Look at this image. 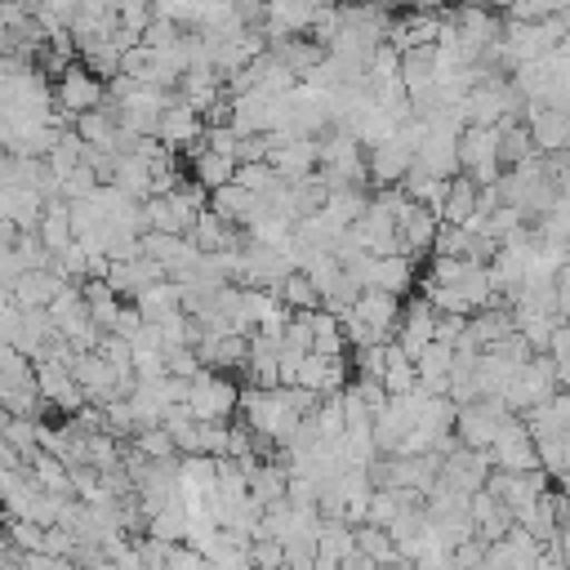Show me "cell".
Returning a JSON list of instances; mask_svg holds the SVG:
<instances>
[{
	"mask_svg": "<svg viewBox=\"0 0 570 570\" xmlns=\"http://www.w3.org/2000/svg\"><path fill=\"white\" fill-rule=\"evenodd\" d=\"M240 414H245V423H249L258 436L276 441L281 450L298 436V428H303V419H307V414H298V410L289 405L285 387H240Z\"/></svg>",
	"mask_w": 570,
	"mask_h": 570,
	"instance_id": "obj_1",
	"label": "cell"
},
{
	"mask_svg": "<svg viewBox=\"0 0 570 570\" xmlns=\"http://www.w3.org/2000/svg\"><path fill=\"white\" fill-rule=\"evenodd\" d=\"M321 183L330 187V191H338V187H365L370 183V147L352 134V129H330L325 138H321Z\"/></svg>",
	"mask_w": 570,
	"mask_h": 570,
	"instance_id": "obj_2",
	"label": "cell"
},
{
	"mask_svg": "<svg viewBox=\"0 0 570 570\" xmlns=\"http://www.w3.org/2000/svg\"><path fill=\"white\" fill-rule=\"evenodd\" d=\"M557 392H561L557 361H552L548 352H539L534 361H525V365L517 370V379H512L508 392H503V405H508L512 414H530V410H539L543 401H552Z\"/></svg>",
	"mask_w": 570,
	"mask_h": 570,
	"instance_id": "obj_3",
	"label": "cell"
},
{
	"mask_svg": "<svg viewBox=\"0 0 570 570\" xmlns=\"http://www.w3.org/2000/svg\"><path fill=\"white\" fill-rule=\"evenodd\" d=\"M187 410L205 423H232L236 410H240V387L218 374V370H200L191 379V392H187Z\"/></svg>",
	"mask_w": 570,
	"mask_h": 570,
	"instance_id": "obj_4",
	"label": "cell"
},
{
	"mask_svg": "<svg viewBox=\"0 0 570 570\" xmlns=\"http://www.w3.org/2000/svg\"><path fill=\"white\" fill-rule=\"evenodd\" d=\"M459 160H463V174L481 187L499 183L503 174V156H499V125H468L459 134Z\"/></svg>",
	"mask_w": 570,
	"mask_h": 570,
	"instance_id": "obj_5",
	"label": "cell"
},
{
	"mask_svg": "<svg viewBox=\"0 0 570 570\" xmlns=\"http://www.w3.org/2000/svg\"><path fill=\"white\" fill-rule=\"evenodd\" d=\"M512 419V410L499 401V396H485V401H472V405H459V423H454V436L459 445L468 450H490L503 432V423Z\"/></svg>",
	"mask_w": 570,
	"mask_h": 570,
	"instance_id": "obj_6",
	"label": "cell"
},
{
	"mask_svg": "<svg viewBox=\"0 0 570 570\" xmlns=\"http://www.w3.org/2000/svg\"><path fill=\"white\" fill-rule=\"evenodd\" d=\"M53 102L58 111H67L71 120L85 116V111H98L107 102V80H98L85 62H71L58 80H53Z\"/></svg>",
	"mask_w": 570,
	"mask_h": 570,
	"instance_id": "obj_7",
	"label": "cell"
},
{
	"mask_svg": "<svg viewBox=\"0 0 570 570\" xmlns=\"http://www.w3.org/2000/svg\"><path fill=\"white\" fill-rule=\"evenodd\" d=\"M490 459L499 472H539V445L525 428V414H512L499 432V441L490 445Z\"/></svg>",
	"mask_w": 570,
	"mask_h": 570,
	"instance_id": "obj_8",
	"label": "cell"
},
{
	"mask_svg": "<svg viewBox=\"0 0 570 570\" xmlns=\"http://www.w3.org/2000/svg\"><path fill=\"white\" fill-rule=\"evenodd\" d=\"M494 476V459L490 450H468V445H454L441 463V485L459 490V494H481Z\"/></svg>",
	"mask_w": 570,
	"mask_h": 570,
	"instance_id": "obj_9",
	"label": "cell"
},
{
	"mask_svg": "<svg viewBox=\"0 0 570 570\" xmlns=\"http://www.w3.org/2000/svg\"><path fill=\"white\" fill-rule=\"evenodd\" d=\"M414 165H419V156H414V147L401 138V129H396L392 138H383V142L370 147V187H374V191L401 187Z\"/></svg>",
	"mask_w": 570,
	"mask_h": 570,
	"instance_id": "obj_10",
	"label": "cell"
},
{
	"mask_svg": "<svg viewBox=\"0 0 570 570\" xmlns=\"http://www.w3.org/2000/svg\"><path fill=\"white\" fill-rule=\"evenodd\" d=\"M36 387H40L45 401H49L53 410H62V414H80V410L89 405L67 361H36Z\"/></svg>",
	"mask_w": 570,
	"mask_h": 570,
	"instance_id": "obj_11",
	"label": "cell"
},
{
	"mask_svg": "<svg viewBox=\"0 0 570 570\" xmlns=\"http://www.w3.org/2000/svg\"><path fill=\"white\" fill-rule=\"evenodd\" d=\"M276 147H272V165L281 178L298 183V178H312L321 169V138H289V134H272Z\"/></svg>",
	"mask_w": 570,
	"mask_h": 570,
	"instance_id": "obj_12",
	"label": "cell"
},
{
	"mask_svg": "<svg viewBox=\"0 0 570 570\" xmlns=\"http://www.w3.org/2000/svg\"><path fill=\"white\" fill-rule=\"evenodd\" d=\"M396 227H401V249L410 254V258H432V249H436V236H441V214L436 209H428V205H405L401 214H396Z\"/></svg>",
	"mask_w": 570,
	"mask_h": 570,
	"instance_id": "obj_13",
	"label": "cell"
},
{
	"mask_svg": "<svg viewBox=\"0 0 570 570\" xmlns=\"http://www.w3.org/2000/svg\"><path fill=\"white\" fill-rule=\"evenodd\" d=\"M539 561H543V543L517 525L512 534H503L499 543L485 548V566L481 570H539Z\"/></svg>",
	"mask_w": 570,
	"mask_h": 570,
	"instance_id": "obj_14",
	"label": "cell"
},
{
	"mask_svg": "<svg viewBox=\"0 0 570 570\" xmlns=\"http://www.w3.org/2000/svg\"><path fill=\"white\" fill-rule=\"evenodd\" d=\"M419 165L436 178H454L463 174V160H459V129L450 125H428L423 142H419Z\"/></svg>",
	"mask_w": 570,
	"mask_h": 570,
	"instance_id": "obj_15",
	"label": "cell"
},
{
	"mask_svg": "<svg viewBox=\"0 0 570 570\" xmlns=\"http://www.w3.org/2000/svg\"><path fill=\"white\" fill-rule=\"evenodd\" d=\"M436 321H441V312L419 294V298H410L405 303V312H401V330H396V347L401 352H410L414 361L423 356V347L428 343H436Z\"/></svg>",
	"mask_w": 570,
	"mask_h": 570,
	"instance_id": "obj_16",
	"label": "cell"
},
{
	"mask_svg": "<svg viewBox=\"0 0 570 570\" xmlns=\"http://www.w3.org/2000/svg\"><path fill=\"white\" fill-rule=\"evenodd\" d=\"M71 374H76V383H80L89 405H111L116 401V379L120 374L107 365L102 352H76L71 356Z\"/></svg>",
	"mask_w": 570,
	"mask_h": 570,
	"instance_id": "obj_17",
	"label": "cell"
},
{
	"mask_svg": "<svg viewBox=\"0 0 570 570\" xmlns=\"http://www.w3.org/2000/svg\"><path fill=\"white\" fill-rule=\"evenodd\" d=\"M383 343H396V330H401V312H405V298L401 294H387V289H365L352 307Z\"/></svg>",
	"mask_w": 570,
	"mask_h": 570,
	"instance_id": "obj_18",
	"label": "cell"
},
{
	"mask_svg": "<svg viewBox=\"0 0 570 570\" xmlns=\"http://www.w3.org/2000/svg\"><path fill=\"white\" fill-rule=\"evenodd\" d=\"M196 356L205 361V370L245 374L249 370V334H205L196 343Z\"/></svg>",
	"mask_w": 570,
	"mask_h": 570,
	"instance_id": "obj_19",
	"label": "cell"
},
{
	"mask_svg": "<svg viewBox=\"0 0 570 570\" xmlns=\"http://www.w3.org/2000/svg\"><path fill=\"white\" fill-rule=\"evenodd\" d=\"M548 481H552V476H548L543 468H539V472H499V468H494V476H490L485 490H490L494 499H503L512 512H521V508H530L534 499L548 494Z\"/></svg>",
	"mask_w": 570,
	"mask_h": 570,
	"instance_id": "obj_20",
	"label": "cell"
},
{
	"mask_svg": "<svg viewBox=\"0 0 570 570\" xmlns=\"http://www.w3.org/2000/svg\"><path fill=\"white\" fill-rule=\"evenodd\" d=\"M525 125H530V134H534L539 156L570 151V111H557V107L530 102V107H525Z\"/></svg>",
	"mask_w": 570,
	"mask_h": 570,
	"instance_id": "obj_21",
	"label": "cell"
},
{
	"mask_svg": "<svg viewBox=\"0 0 570 570\" xmlns=\"http://www.w3.org/2000/svg\"><path fill=\"white\" fill-rule=\"evenodd\" d=\"M156 138L165 142V147H191V142H200L205 138V116L187 102V98H178L174 94V102L165 107V116H160V129H156Z\"/></svg>",
	"mask_w": 570,
	"mask_h": 570,
	"instance_id": "obj_22",
	"label": "cell"
},
{
	"mask_svg": "<svg viewBox=\"0 0 570 570\" xmlns=\"http://www.w3.org/2000/svg\"><path fill=\"white\" fill-rule=\"evenodd\" d=\"M49 209V196H40L36 187H0V218L13 223L18 232H40Z\"/></svg>",
	"mask_w": 570,
	"mask_h": 570,
	"instance_id": "obj_23",
	"label": "cell"
},
{
	"mask_svg": "<svg viewBox=\"0 0 570 570\" xmlns=\"http://www.w3.org/2000/svg\"><path fill=\"white\" fill-rule=\"evenodd\" d=\"M321 9H312L307 0H267V40H285V36H312V22H316Z\"/></svg>",
	"mask_w": 570,
	"mask_h": 570,
	"instance_id": "obj_24",
	"label": "cell"
},
{
	"mask_svg": "<svg viewBox=\"0 0 570 570\" xmlns=\"http://www.w3.org/2000/svg\"><path fill=\"white\" fill-rule=\"evenodd\" d=\"M472 525H476L481 543H499L503 534L517 530V512L503 499H494L490 490H481V494H472Z\"/></svg>",
	"mask_w": 570,
	"mask_h": 570,
	"instance_id": "obj_25",
	"label": "cell"
},
{
	"mask_svg": "<svg viewBox=\"0 0 570 570\" xmlns=\"http://www.w3.org/2000/svg\"><path fill=\"white\" fill-rule=\"evenodd\" d=\"M187 156H191V178L205 187V191H218V187H227V183H236V160L232 156H218V151H209L205 147V138L200 142H191L187 147Z\"/></svg>",
	"mask_w": 570,
	"mask_h": 570,
	"instance_id": "obj_26",
	"label": "cell"
},
{
	"mask_svg": "<svg viewBox=\"0 0 570 570\" xmlns=\"http://www.w3.org/2000/svg\"><path fill=\"white\" fill-rule=\"evenodd\" d=\"M419 365V387L428 396H450V374H454V347L450 343H428Z\"/></svg>",
	"mask_w": 570,
	"mask_h": 570,
	"instance_id": "obj_27",
	"label": "cell"
},
{
	"mask_svg": "<svg viewBox=\"0 0 570 570\" xmlns=\"http://www.w3.org/2000/svg\"><path fill=\"white\" fill-rule=\"evenodd\" d=\"M67 281L58 276V272H27V276H18V285H9L4 294L18 303V307H27V312H36V307H49L53 298H58V289H62Z\"/></svg>",
	"mask_w": 570,
	"mask_h": 570,
	"instance_id": "obj_28",
	"label": "cell"
},
{
	"mask_svg": "<svg viewBox=\"0 0 570 570\" xmlns=\"http://www.w3.org/2000/svg\"><path fill=\"white\" fill-rule=\"evenodd\" d=\"M249 494L272 508V503H285L289 499V463L285 459H263L254 472H249Z\"/></svg>",
	"mask_w": 570,
	"mask_h": 570,
	"instance_id": "obj_29",
	"label": "cell"
},
{
	"mask_svg": "<svg viewBox=\"0 0 570 570\" xmlns=\"http://www.w3.org/2000/svg\"><path fill=\"white\" fill-rule=\"evenodd\" d=\"M76 134L85 138V147H98V151H116L120 156V120H116V111L98 107V111L76 116Z\"/></svg>",
	"mask_w": 570,
	"mask_h": 570,
	"instance_id": "obj_30",
	"label": "cell"
},
{
	"mask_svg": "<svg viewBox=\"0 0 570 570\" xmlns=\"http://www.w3.org/2000/svg\"><path fill=\"white\" fill-rule=\"evenodd\" d=\"M476 200H481V183H472L468 174H454L450 178V196L441 205V223L450 227H468L476 218Z\"/></svg>",
	"mask_w": 570,
	"mask_h": 570,
	"instance_id": "obj_31",
	"label": "cell"
},
{
	"mask_svg": "<svg viewBox=\"0 0 570 570\" xmlns=\"http://www.w3.org/2000/svg\"><path fill=\"white\" fill-rule=\"evenodd\" d=\"M258 200H263V196H254V191H249V187H240V183H227V187L209 191V209H214L218 218L236 223V227H249V218H254Z\"/></svg>",
	"mask_w": 570,
	"mask_h": 570,
	"instance_id": "obj_32",
	"label": "cell"
},
{
	"mask_svg": "<svg viewBox=\"0 0 570 570\" xmlns=\"http://www.w3.org/2000/svg\"><path fill=\"white\" fill-rule=\"evenodd\" d=\"M31 481H36L40 490H49V494L76 499V476H71V468H67L58 454H49V450H40V454L31 459Z\"/></svg>",
	"mask_w": 570,
	"mask_h": 570,
	"instance_id": "obj_33",
	"label": "cell"
},
{
	"mask_svg": "<svg viewBox=\"0 0 570 570\" xmlns=\"http://www.w3.org/2000/svg\"><path fill=\"white\" fill-rule=\"evenodd\" d=\"M499 156H503V169L525 165V160H534V156H539L534 134H530V125H525V120H508V125H499Z\"/></svg>",
	"mask_w": 570,
	"mask_h": 570,
	"instance_id": "obj_34",
	"label": "cell"
},
{
	"mask_svg": "<svg viewBox=\"0 0 570 570\" xmlns=\"http://www.w3.org/2000/svg\"><path fill=\"white\" fill-rule=\"evenodd\" d=\"M401 191H405L414 205H428V209L441 214V205H445V196H450V178H436V174H428L423 165H414V169L405 174Z\"/></svg>",
	"mask_w": 570,
	"mask_h": 570,
	"instance_id": "obj_35",
	"label": "cell"
},
{
	"mask_svg": "<svg viewBox=\"0 0 570 570\" xmlns=\"http://www.w3.org/2000/svg\"><path fill=\"white\" fill-rule=\"evenodd\" d=\"M428 494H419V490H374V499H370V525H383V530H392L396 525V517L405 512V508H414V503H423Z\"/></svg>",
	"mask_w": 570,
	"mask_h": 570,
	"instance_id": "obj_36",
	"label": "cell"
},
{
	"mask_svg": "<svg viewBox=\"0 0 570 570\" xmlns=\"http://www.w3.org/2000/svg\"><path fill=\"white\" fill-rule=\"evenodd\" d=\"M512 316H517V334H521L534 352H548V347H552V334H557L561 316H552V312H534V307H512Z\"/></svg>",
	"mask_w": 570,
	"mask_h": 570,
	"instance_id": "obj_37",
	"label": "cell"
},
{
	"mask_svg": "<svg viewBox=\"0 0 570 570\" xmlns=\"http://www.w3.org/2000/svg\"><path fill=\"white\" fill-rule=\"evenodd\" d=\"M111 187H120V191L134 196V200H147V196H151V165H147L142 156L125 151V156L116 160V178H111Z\"/></svg>",
	"mask_w": 570,
	"mask_h": 570,
	"instance_id": "obj_38",
	"label": "cell"
},
{
	"mask_svg": "<svg viewBox=\"0 0 570 570\" xmlns=\"http://www.w3.org/2000/svg\"><path fill=\"white\" fill-rule=\"evenodd\" d=\"M276 294H281V303H285L289 312H325V298H321V289L312 285V276H307V272L285 276V281L276 285Z\"/></svg>",
	"mask_w": 570,
	"mask_h": 570,
	"instance_id": "obj_39",
	"label": "cell"
},
{
	"mask_svg": "<svg viewBox=\"0 0 570 570\" xmlns=\"http://www.w3.org/2000/svg\"><path fill=\"white\" fill-rule=\"evenodd\" d=\"M383 387H387L392 396L419 392V365H414V356L401 352L396 343H387V374H383Z\"/></svg>",
	"mask_w": 570,
	"mask_h": 570,
	"instance_id": "obj_40",
	"label": "cell"
},
{
	"mask_svg": "<svg viewBox=\"0 0 570 570\" xmlns=\"http://www.w3.org/2000/svg\"><path fill=\"white\" fill-rule=\"evenodd\" d=\"M0 436H4V445H13V450H22L27 459H36V454H40V419H22V414H4V419H0Z\"/></svg>",
	"mask_w": 570,
	"mask_h": 570,
	"instance_id": "obj_41",
	"label": "cell"
},
{
	"mask_svg": "<svg viewBox=\"0 0 570 570\" xmlns=\"http://www.w3.org/2000/svg\"><path fill=\"white\" fill-rule=\"evenodd\" d=\"M356 548H361V552H370L379 566H396V561H401V543H396L383 525H370V521H365V525H356Z\"/></svg>",
	"mask_w": 570,
	"mask_h": 570,
	"instance_id": "obj_42",
	"label": "cell"
},
{
	"mask_svg": "<svg viewBox=\"0 0 570 570\" xmlns=\"http://www.w3.org/2000/svg\"><path fill=\"white\" fill-rule=\"evenodd\" d=\"M129 445H134L138 454H147V459H183V454H178V441H174L169 428H142Z\"/></svg>",
	"mask_w": 570,
	"mask_h": 570,
	"instance_id": "obj_43",
	"label": "cell"
},
{
	"mask_svg": "<svg viewBox=\"0 0 570 570\" xmlns=\"http://www.w3.org/2000/svg\"><path fill=\"white\" fill-rule=\"evenodd\" d=\"M236 183H240V187H249L254 196H272L285 178L276 174V165H272V160H263V165H240V169H236Z\"/></svg>",
	"mask_w": 570,
	"mask_h": 570,
	"instance_id": "obj_44",
	"label": "cell"
},
{
	"mask_svg": "<svg viewBox=\"0 0 570 570\" xmlns=\"http://www.w3.org/2000/svg\"><path fill=\"white\" fill-rule=\"evenodd\" d=\"M102 414H107V432H111L116 441H125V445L142 432V423H138V414H134L129 401H111V405H102Z\"/></svg>",
	"mask_w": 570,
	"mask_h": 570,
	"instance_id": "obj_45",
	"label": "cell"
},
{
	"mask_svg": "<svg viewBox=\"0 0 570 570\" xmlns=\"http://www.w3.org/2000/svg\"><path fill=\"white\" fill-rule=\"evenodd\" d=\"M352 374H356V379H379V383H383V374H387V343H374V347L352 352Z\"/></svg>",
	"mask_w": 570,
	"mask_h": 570,
	"instance_id": "obj_46",
	"label": "cell"
},
{
	"mask_svg": "<svg viewBox=\"0 0 570 570\" xmlns=\"http://www.w3.org/2000/svg\"><path fill=\"white\" fill-rule=\"evenodd\" d=\"M45 534H49V525H36V521H22V517H9V539H4V543L22 548V552H45Z\"/></svg>",
	"mask_w": 570,
	"mask_h": 570,
	"instance_id": "obj_47",
	"label": "cell"
},
{
	"mask_svg": "<svg viewBox=\"0 0 570 570\" xmlns=\"http://www.w3.org/2000/svg\"><path fill=\"white\" fill-rule=\"evenodd\" d=\"M98 352L107 356V365H111L116 374H134V343H129V338H120V334H102Z\"/></svg>",
	"mask_w": 570,
	"mask_h": 570,
	"instance_id": "obj_48",
	"label": "cell"
},
{
	"mask_svg": "<svg viewBox=\"0 0 570 570\" xmlns=\"http://www.w3.org/2000/svg\"><path fill=\"white\" fill-rule=\"evenodd\" d=\"M183 36H187V27H178V22H169V18H156V22L142 31V45H147V49H174V45H183Z\"/></svg>",
	"mask_w": 570,
	"mask_h": 570,
	"instance_id": "obj_49",
	"label": "cell"
},
{
	"mask_svg": "<svg viewBox=\"0 0 570 570\" xmlns=\"http://www.w3.org/2000/svg\"><path fill=\"white\" fill-rule=\"evenodd\" d=\"M165 365L174 379H196L205 370V361L196 356V347H165Z\"/></svg>",
	"mask_w": 570,
	"mask_h": 570,
	"instance_id": "obj_50",
	"label": "cell"
},
{
	"mask_svg": "<svg viewBox=\"0 0 570 570\" xmlns=\"http://www.w3.org/2000/svg\"><path fill=\"white\" fill-rule=\"evenodd\" d=\"M205 147H209V151H218V156H232V160H236L240 134H236L232 125H214V129H205Z\"/></svg>",
	"mask_w": 570,
	"mask_h": 570,
	"instance_id": "obj_51",
	"label": "cell"
},
{
	"mask_svg": "<svg viewBox=\"0 0 570 570\" xmlns=\"http://www.w3.org/2000/svg\"><path fill=\"white\" fill-rule=\"evenodd\" d=\"M169 570H214V561H209L200 548H191V543H174Z\"/></svg>",
	"mask_w": 570,
	"mask_h": 570,
	"instance_id": "obj_52",
	"label": "cell"
},
{
	"mask_svg": "<svg viewBox=\"0 0 570 570\" xmlns=\"http://www.w3.org/2000/svg\"><path fill=\"white\" fill-rule=\"evenodd\" d=\"M468 321H472V316H441V321H436V343L459 347V343L468 338Z\"/></svg>",
	"mask_w": 570,
	"mask_h": 570,
	"instance_id": "obj_53",
	"label": "cell"
},
{
	"mask_svg": "<svg viewBox=\"0 0 570 570\" xmlns=\"http://www.w3.org/2000/svg\"><path fill=\"white\" fill-rule=\"evenodd\" d=\"M134 374H138V379H165V374H169L165 352H134Z\"/></svg>",
	"mask_w": 570,
	"mask_h": 570,
	"instance_id": "obj_54",
	"label": "cell"
},
{
	"mask_svg": "<svg viewBox=\"0 0 570 570\" xmlns=\"http://www.w3.org/2000/svg\"><path fill=\"white\" fill-rule=\"evenodd\" d=\"M557 312H561V321H570V267H561V276H557Z\"/></svg>",
	"mask_w": 570,
	"mask_h": 570,
	"instance_id": "obj_55",
	"label": "cell"
},
{
	"mask_svg": "<svg viewBox=\"0 0 570 570\" xmlns=\"http://www.w3.org/2000/svg\"><path fill=\"white\" fill-rule=\"evenodd\" d=\"M343 570H383V566H379V561H374L370 552H361V548H356V552H352V557L343 561Z\"/></svg>",
	"mask_w": 570,
	"mask_h": 570,
	"instance_id": "obj_56",
	"label": "cell"
},
{
	"mask_svg": "<svg viewBox=\"0 0 570 570\" xmlns=\"http://www.w3.org/2000/svg\"><path fill=\"white\" fill-rule=\"evenodd\" d=\"M548 548H557V552L566 557V566H570V534H566V530H561V534H557V543H548Z\"/></svg>",
	"mask_w": 570,
	"mask_h": 570,
	"instance_id": "obj_57",
	"label": "cell"
},
{
	"mask_svg": "<svg viewBox=\"0 0 570 570\" xmlns=\"http://www.w3.org/2000/svg\"><path fill=\"white\" fill-rule=\"evenodd\" d=\"M557 485H561V494H570V468H566V472L557 476Z\"/></svg>",
	"mask_w": 570,
	"mask_h": 570,
	"instance_id": "obj_58",
	"label": "cell"
},
{
	"mask_svg": "<svg viewBox=\"0 0 570 570\" xmlns=\"http://www.w3.org/2000/svg\"><path fill=\"white\" fill-rule=\"evenodd\" d=\"M561 530L570 534V494H566V517H561Z\"/></svg>",
	"mask_w": 570,
	"mask_h": 570,
	"instance_id": "obj_59",
	"label": "cell"
},
{
	"mask_svg": "<svg viewBox=\"0 0 570 570\" xmlns=\"http://www.w3.org/2000/svg\"><path fill=\"white\" fill-rule=\"evenodd\" d=\"M356 4H379V9H392V0H356Z\"/></svg>",
	"mask_w": 570,
	"mask_h": 570,
	"instance_id": "obj_60",
	"label": "cell"
}]
</instances>
